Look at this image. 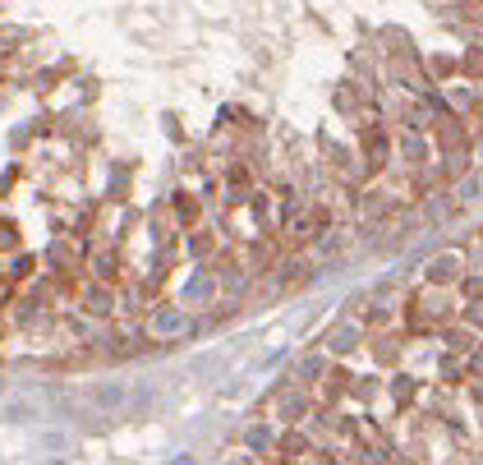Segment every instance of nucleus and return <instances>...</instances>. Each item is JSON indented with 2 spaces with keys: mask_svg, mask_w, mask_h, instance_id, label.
<instances>
[{
  "mask_svg": "<svg viewBox=\"0 0 483 465\" xmlns=\"http://www.w3.org/2000/svg\"><path fill=\"white\" fill-rule=\"evenodd\" d=\"M0 420L5 424H33V420H42V401L33 392H14V396L0 401Z\"/></svg>",
  "mask_w": 483,
  "mask_h": 465,
  "instance_id": "nucleus-1",
  "label": "nucleus"
},
{
  "mask_svg": "<svg viewBox=\"0 0 483 465\" xmlns=\"http://www.w3.org/2000/svg\"><path fill=\"white\" fill-rule=\"evenodd\" d=\"M92 406H97V410H120V406H129V387H124V382H115V378H106V382H97V387H92Z\"/></svg>",
  "mask_w": 483,
  "mask_h": 465,
  "instance_id": "nucleus-2",
  "label": "nucleus"
},
{
  "mask_svg": "<svg viewBox=\"0 0 483 465\" xmlns=\"http://www.w3.org/2000/svg\"><path fill=\"white\" fill-rule=\"evenodd\" d=\"M185 313L180 309H171V313H157V322H152V332H185Z\"/></svg>",
  "mask_w": 483,
  "mask_h": 465,
  "instance_id": "nucleus-3",
  "label": "nucleus"
},
{
  "mask_svg": "<svg viewBox=\"0 0 483 465\" xmlns=\"http://www.w3.org/2000/svg\"><path fill=\"white\" fill-rule=\"evenodd\" d=\"M37 443H42V452H69V433L65 429H46Z\"/></svg>",
  "mask_w": 483,
  "mask_h": 465,
  "instance_id": "nucleus-4",
  "label": "nucleus"
},
{
  "mask_svg": "<svg viewBox=\"0 0 483 465\" xmlns=\"http://www.w3.org/2000/svg\"><path fill=\"white\" fill-rule=\"evenodd\" d=\"M479 194H483V176H470L461 189H456V199H461V203H474Z\"/></svg>",
  "mask_w": 483,
  "mask_h": 465,
  "instance_id": "nucleus-5",
  "label": "nucleus"
},
{
  "mask_svg": "<svg viewBox=\"0 0 483 465\" xmlns=\"http://www.w3.org/2000/svg\"><path fill=\"white\" fill-rule=\"evenodd\" d=\"M451 272H456V258H438V263L428 267V277H433V281H447Z\"/></svg>",
  "mask_w": 483,
  "mask_h": 465,
  "instance_id": "nucleus-6",
  "label": "nucleus"
}]
</instances>
